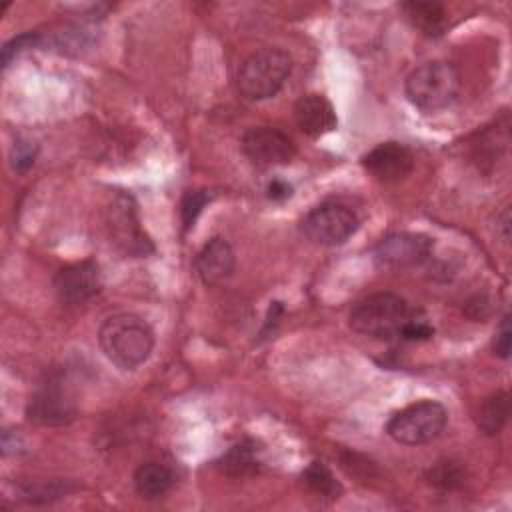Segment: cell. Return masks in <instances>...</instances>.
Here are the masks:
<instances>
[{
    "label": "cell",
    "instance_id": "obj_11",
    "mask_svg": "<svg viewBox=\"0 0 512 512\" xmlns=\"http://www.w3.org/2000/svg\"><path fill=\"white\" fill-rule=\"evenodd\" d=\"M100 268L92 260L64 266L54 276V290L64 304H82L100 292Z\"/></svg>",
    "mask_w": 512,
    "mask_h": 512
},
{
    "label": "cell",
    "instance_id": "obj_12",
    "mask_svg": "<svg viewBox=\"0 0 512 512\" xmlns=\"http://www.w3.org/2000/svg\"><path fill=\"white\" fill-rule=\"evenodd\" d=\"M362 166L382 182H396L410 174L414 158L404 144L382 142L362 158Z\"/></svg>",
    "mask_w": 512,
    "mask_h": 512
},
{
    "label": "cell",
    "instance_id": "obj_6",
    "mask_svg": "<svg viewBox=\"0 0 512 512\" xmlns=\"http://www.w3.org/2000/svg\"><path fill=\"white\" fill-rule=\"evenodd\" d=\"M360 226L358 214L338 200H326L312 208L300 228L302 234L318 246H338L344 244Z\"/></svg>",
    "mask_w": 512,
    "mask_h": 512
},
{
    "label": "cell",
    "instance_id": "obj_18",
    "mask_svg": "<svg viewBox=\"0 0 512 512\" xmlns=\"http://www.w3.org/2000/svg\"><path fill=\"white\" fill-rule=\"evenodd\" d=\"M302 480L306 484V488L316 494L318 498H326V500H336L342 494V486L340 482L334 478V474L330 472V468L324 462H310L306 466V470L302 472Z\"/></svg>",
    "mask_w": 512,
    "mask_h": 512
},
{
    "label": "cell",
    "instance_id": "obj_25",
    "mask_svg": "<svg viewBox=\"0 0 512 512\" xmlns=\"http://www.w3.org/2000/svg\"><path fill=\"white\" fill-rule=\"evenodd\" d=\"M432 334H434V330H432L430 324H426V322L420 320V318H414V320L402 330L400 340H406V342H420V340H428Z\"/></svg>",
    "mask_w": 512,
    "mask_h": 512
},
{
    "label": "cell",
    "instance_id": "obj_3",
    "mask_svg": "<svg viewBox=\"0 0 512 512\" xmlns=\"http://www.w3.org/2000/svg\"><path fill=\"white\" fill-rule=\"evenodd\" d=\"M406 98L424 112H438L454 104L460 92V72L454 64L432 60L414 68L404 82Z\"/></svg>",
    "mask_w": 512,
    "mask_h": 512
},
{
    "label": "cell",
    "instance_id": "obj_10",
    "mask_svg": "<svg viewBox=\"0 0 512 512\" xmlns=\"http://www.w3.org/2000/svg\"><path fill=\"white\" fill-rule=\"evenodd\" d=\"M242 152L252 164L266 168L290 162L296 154V148L294 142L278 128L256 126L244 132Z\"/></svg>",
    "mask_w": 512,
    "mask_h": 512
},
{
    "label": "cell",
    "instance_id": "obj_2",
    "mask_svg": "<svg viewBox=\"0 0 512 512\" xmlns=\"http://www.w3.org/2000/svg\"><path fill=\"white\" fill-rule=\"evenodd\" d=\"M416 310L398 294L376 292L360 302L350 312L354 332L376 340H400L402 330L414 320Z\"/></svg>",
    "mask_w": 512,
    "mask_h": 512
},
{
    "label": "cell",
    "instance_id": "obj_5",
    "mask_svg": "<svg viewBox=\"0 0 512 512\" xmlns=\"http://www.w3.org/2000/svg\"><path fill=\"white\" fill-rule=\"evenodd\" d=\"M446 422H448V412L440 402L420 400L396 412L388 420L386 432L398 444L418 446L438 438Z\"/></svg>",
    "mask_w": 512,
    "mask_h": 512
},
{
    "label": "cell",
    "instance_id": "obj_14",
    "mask_svg": "<svg viewBox=\"0 0 512 512\" xmlns=\"http://www.w3.org/2000/svg\"><path fill=\"white\" fill-rule=\"evenodd\" d=\"M298 128L310 138L324 136L336 128V112L328 98L322 94H306L294 106Z\"/></svg>",
    "mask_w": 512,
    "mask_h": 512
},
{
    "label": "cell",
    "instance_id": "obj_27",
    "mask_svg": "<svg viewBox=\"0 0 512 512\" xmlns=\"http://www.w3.org/2000/svg\"><path fill=\"white\" fill-rule=\"evenodd\" d=\"M266 194H268V198H270V200H274V202H282V200H286V198H290V196H292V186H290L288 182L280 180V178H274V180H270V182H268V186H266Z\"/></svg>",
    "mask_w": 512,
    "mask_h": 512
},
{
    "label": "cell",
    "instance_id": "obj_26",
    "mask_svg": "<svg viewBox=\"0 0 512 512\" xmlns=\"http://www.w3.org/2000/svg\"><path fill=\"white\" fill-rule=\"evenodd\" d=\"M510 340H512V330H510V316L506 314L502 318V324H500V330L494 338V350L500 358H508L510 356Z\"/></svg>",
    "mask_w": 512,
    "mask_h": 512
},
{
    "label": "cell",
    "instance_id": "obj_23",
    "mask_svg": "<svg viewBox=\"0 0 512 512\" xmlns=\"http://www.w3.org/2000/svg\"><path fill=\"white\" fill-rule=\"evenodd\" d=\"M42 38L40 34L36 32H24V34H18L16 38H12L10 42H6L2 46V66L6 68L18 54H22L26 48H32L36 44H40Z\"/></svg>",
    "mask_w": 512,
    "mask_h": 512
},
{
    "label": "cell",
    "instance_id": "obj_24",
    "mask_svg": "<svg viewBox=\"0 0 512 512\" xmlns=\"http://www.w3.org/2000/svg\"><path fill=\"white\" fill-rule=\"evenodd\" d=\"M36 154H38V146L34 142L24 140V138H16V142L12 146V154H10L14 170H18V172L28 170L34 164Z\"/></svg>",
    "mask_w": 512,
    "mask_h": 512
},
{
    "label": "cell",
    "instance_id": "obj_7",
    "mask_svg": "<svg viewBox=\"0 0 512 512\" xmlns=\"http://www.w3.org/2000/svg\"><path fill=\"white\" fill-rule=\"evenodd\" d=\"M106 224L114 242L130 256H146L154 250L150 238L140 226L136 202L130 194H116L106 208Z\"/></svg>",
    "mask_w": 512,
    "mask_h": 512
},
{
    "label": "cell",
    "instance_id": "obj_22",
    "mask_svg": "<svg viewBox=\"0 0 512 512\" xmlns=\"http://www.w3.org/2000/svg\"><path fill=\"white\" fill-rule=\"evenodd\" d=\"M428 480L440 488H454L462 482V472L454 462L444 460L428 470Z\"/></svg>",
    "mask_w": 512,
    "mask_h": 512
},
{
    "label": "cell",
    "instance_id": "obj_19",
    "mask_svg": "<svg viewBox=\"0 0 512 512\" xmlns=\"http://www.w3.org/2000/svg\"><path fill=\"white\" fill-rule=\"evenodd\" d=\"M220 470L228 476H248L258 470V454L252 442H240L232 446L218 462Z\"/></svg>",
    "mask_w": 512,
    "mask_h": 512
},
{
    "label": "cell",
    "instance_id": "obj_21",
    "mask_svg": "<svg viewBox=\"0 0 512 512\" xmlns=\"http://www.w3.org/2000/svg\"><path fill=\"white\" fill-rule=\"evenodd\" d=\"M214 198L212 192L208 190H188L182 198L180 204V212H182V224L184 230H190L196 222V218L200 216V212L204 210V206Z\"/></svg>",
    "mask_w": 512,
    "mask_h": 512
},
{
    "label": "cell",
    "instance_id": "obj_9",
    "mask_svg": "<svg viewBox=\"0 0 512 512\" xmlns=\"http://www.w3.org/2000/svg\"><path fill=\"white\" fill-rule=\"evenodd\" d=\"M26 416L42 426H60L76 416V402L62 382L50 380L30 396Z\"/></svg>",
    "mask_w": 512,
    "mask_h": 512
},
{
    "label": "cell",
    "instance_id": "obj_13",
    "mask_svg": "<svg viewBox=\"0 0 512 512\" xmlns=\"http://www.w3.org/2000/svg\"><path fill=\"white\" fill-rule=\"evenodd\" d=\"M194 266L198 278L206 286H218L226 282L234 272V250L224 238L216 236L202 246Z\"/></svg>",
    "mask_w": 512,
    "mask_h": 512
},
{
    "label": "cell",
    "instance_id": "obj_17",
    "mask_svg": "<svg viewBox=\"0 0 512 512\" xmlns=\"http://www.w3.org/2000/svg\"><path fill=\"white\" fill-rule=\"evenodd\" d=\"M508 420V394L504 390L482 400L476 412V424L484 434H498Z\"/></svg>",
    "mask_w": 512,
    "mask_h": 512
},
{
    "label": "cell",
    "instance_id": "obj_1",
    "mask_svg": "<svg viewBox=\"0 0 512 512\" xmlns=\"http://www.w3.org/2000/svg\"><path fill=\"white\" fill-rule=\"evenodd\" d=\"M98 342L104 356L120 370H134L148 360L154 348V332L146 320L136 314H112L98 330Z\"/></svg>",
    "mask_w": 512,
    "mask_h": 512
},
{
    "label": "cell",
    "instance_id": "obj_8",
    "mask_svg": "<svg viewBox=\"0 0 512 512\" xmlns=\"http://www.w3.org/2000/svg\"><path fill=\"white\" fill-rule=\"evenodd\" d=\"M432 238L414 232H396L384 236L374 248V262L386 270H402L422 264L430 258Z\"/></svg>",
    "mask_w": 512,
    "mask_h": 512
},
{
    "label": "cell",
    "instance_id": "obj_15",
    "mask_svg": "<svg viewBox=\"0 0 512 512\" xmlns=\"http://www.w3.org/2000/svg\"><path fill=\"white\" fill-rule=\"evenodd\" d=\"M172 484L174 472L162 462H144L134 472V488L146 500L164 496Z\"/></svg>",
    "mask_w": 512,
    "mask_h": 512
},
{
    "label": "cell",
    "instance_id": "obj_16",
    "mask_svg": "<svg viewBox=\"0 0 512 512\" xmlns=\"http://www.w3.org/2000/svg\"><path fill=\"white\" fill-rule=\"evenodd\" d=\"M402 12L426 36H440L446 28V12L436 2H404Z\"/></svg>",
    "mask_w": 512,
    "mask_h": 512
},
{
    "label": "cell",
    "instance_id": "obj_20",
    "mask_svg": "<svg viewBox=\"0 0 512 512\" xmlns=\"http://www.w3.org/2000/svg\"><path fill=\"white\" fill-rule=\"evenodd\" d=\"M72 490L68 482L52 480V482H42V484H26L20 488V494L28 502H50L56 498L66 496Z\"/></svg>",
    "mask_w": 512,
    "mask_h": 512
},
{
    "label": "cell",
    "instance_id": "obj_4",
    "mask_svg": "<svg viewBox=\"0 0 512 512\" xmlns=\"http://www.w3.org/2000/svg\"><path fill=\"white\" fill-rule=\"evenodd\" d=\"M292 58L280 48H260L252 52L238 70V90L248 100L272 98L286 82Z\"/></svg>",
    "mask_w": 512,
    "mask_h": 512
}]
</instances>
